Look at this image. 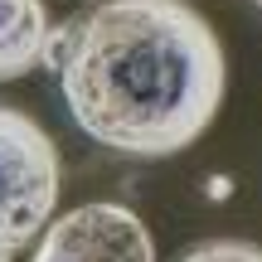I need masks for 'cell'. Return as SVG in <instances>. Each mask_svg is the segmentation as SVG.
Wrapping results in <instances>:
<instances>
[{
	"label": "cell",
	"instance_id": "1",
	"mask_svg": "<svg viewBox=\"0 0 262 262\" xmlns=\"http://www.w3.org/2000/svg\"><path fill=\"white\" fill-rule=\"evenodd\" d=\"M73 122L117 156H175L224 102V44L189 0H102L49 39Z\"/></svg>",
	"mask_w": 262,
	"mask_h": 262
},
{
	"label": "cell",
	"instance_id": "2",
	"mask_svg": "<svg viewBox=\"0 0 262 262\" xmlns=\"http://www.w3.org/2000/svg\"><path fill=\"white\" fill-rule=\"evenodd\" d=\"M58 204V150L19 107H0V262L19 257Z\"/></svg>",
	"mask_w": 262,
	"mask_h": 262
},
{
	"label": "cell",
	"instance_id": "3",
	"mask_svg": "<svg viewBox=\"0 0 262 262\" xmlns=\"http://www.w3.org/2000/svg\"><path fill=\"white\" fill-rule=\"evenodd\" d=\"M34 262H156V238L126 204H78L44 228Z\"/></svg>",
	"mask_w": 262,
	"mask_h": 262
},
{
	"label": "cell",
	"instance_id": "4",
	"mask_svg": "<svg viewBox=\"0 0 262 262\" xmlns=\"http://www.w3.org/2000/svg\"><path fill=\"white\" fill-rule=\"evenodd\" d=\"M49 5L44 0H0V83L25 78L49 58Z\"/></svg>",
	"mask_w": 262,
	"mask_h": 262
},
{
	"label": "cell",
	"instance_id": "5",
	"mask_svg": "<svg viewBox=\"0 0 262 262\" xmlns=\"http://www.w3.org/2000/svg\"><path fill=\"white\" fill-rule=\"evenodd\" d=\"M175 262H262V248L248 238H204V243L185 248Z\"/></svg>",
	"mask_w": 262,
	"mask_h": 262
},
{
	"label": "cell",
	"instance_id": "6",
	"mask_svg": "<svg viewBox=\"0 0 262 262\" xmlns=\"http://www.w3.org/2000/svg\"><path fill=\"white\" fill-rule=\"evenodd\" d=\"M253 5H257V10H262V0H253Z\"/></svg>",
	"mask_w": 262,
	"mask_h": 262
}]
</instances>
